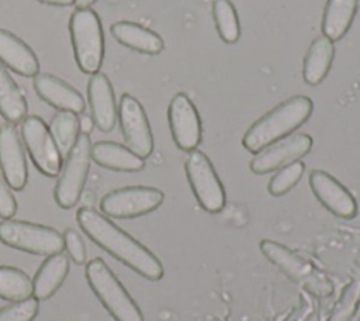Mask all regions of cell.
Instances as JSON below:
<instances>
[{"instance_id":"cell-15","label":"cell","mask_w":360,"mask_h":321,"mask_svg":"<svg viewBox=\"0 0 360 321\" xmlns=\"http://www.w3.org/2000/svg\"><path fill=\"white\" fill-rule=\"evenodd\" d=\"M0 169L13 190L25 187L28 179L25 155L18 132L10 122L0 125Z\"/></svg>"},{"instance_id":"cell-14","label":"cell","mask_w":360,"mask_h":321,"mask_svg":"<svg viewBox=\"0 0 360 321\" xmlns=\"http://www.w3.org/2000/svg\"><path fill=\"white\" fill-rule=\"evenodd\" d=\"M309 187L316 200L339 218L350 220L357 213L353 194L332 175L315 169L309 173Z\"/></svg>"},{"instance_id":"cell-10","label":"cell","mask_w":360,"mask_h":321,"mask_svg":"<svg viewBox=\"0 0 360 321\" xmlns=\"http://www.w3.org/2000/svg\"><path fill=\"white\" fill-rule=\"evenodd\" d=\"M21 137L37 169L51 177L59 175L62 155L44 120L38 115L25 117L21 122Z\"/></svg>"},{"instance_id":"cell-27","label":"cell","mask_w":360,"mask_h":321,"mask_svg":"<svg viewBox=\"0 0 360 321\" xmlns=\"http://www.w3.org/2000/svg\"><path fill=\"white\" fill-rule=\"evenodd\" d=\"M212 14L221 39L226 44H235L240 37V25L231 0H214Z\"/></svg>"},{"instance_id":"cell-34","label":"cell","mask_w":360,"mask_h":321,"mask_svg":"<svg viewBox=\"0 0 360 321\" xmlns=\"http://www.w3.org/2000/svg\"><path fill=\"white\" fill-rule=\"evenodd\" d=\"M97 0H75V4H76L77 8H87V7H90Z\"/></svg>"},{"instance_id":"cell-33","label":"cell","mask_w":360,"mask_h":321,"mask_svg":"<svg viewBox=\"0 0 360 321\" xmlns=\"http://www.w3.org/2000/svg\"><path fill=\"white\" fill-rule=\"evenodd\" d=\"M37 1L44 4H51V6H62V7L75 4V0H37Z\"/></svg>"},{"instance_id":"cell-2","label":"cell","mask_w":360,"mask_h":321,"mask_svg":"<svg viewBox=\"0 0 360 321\" xmlns=\"http://www.w3.org/2000/svg\"><path fill=\"white\" fill-rule=\"evenodd\" d=\"M314 104L307 96H294L260 117L242 138V145L252 153L284 139L300 128L312 114Z\"/></svg>"},{"instance_id":"cell-23","label":"cell","mask_w":360,"mask_h":321,"mask_svg":"<svg viewBox=\"0 0 360 321\" xmlns=\"http://www.w3.org/2000/svg\"><path fill=\"white\" fill-rule=\"evenodd\" d=\"M359 0H328L322 15V32L332 42L342 39L352 27Z\"/></svg>"},{"instance_id":"cell-25","label":"cell","mask_w":360,"mask_h":321,"mask_svg":"<svg viewBox=\"0 0 360 321\" xmlns=\"http://www.w3.org/2000/svg\"><path fill=\"white\" fill-rule=\"evenodd\" d=\"M32 296V280L22 270L0 266V298L20 301Z\"/></svg>"},{"instance_id":"cell-28","label":"cell","mask_w":360,"mask_h":321,"mask_svg":"<svg viewBox=\"0 0 360 321\" xmlns=\"http://www.w3.org/2000/svg\"><path fill=\"white\" fill-rule=\"evenodd\" d=\"M305 170V165L301 160H294L283 168H280L276 175L269 182L267 190L271 196L280 197L290 191L302 177Z\"/></svg>"},{"instance_id":"cell-30","label":"cell","mask_w":360,"mask_h":321,"mask_svg":"<svg viewBox=\"0 0 360 321\" xmlns=\"http://www.w3.org/2000/svg\"><path fill=\"white\" fill-rule=\"evenodd\" d=\"M63 248L76 265H82L86 260V248L80 235L75 229H66L63 232Z\"/></svg>"},{"instance_id":"cell-29","label":"cell","mask_w":360,"mask_h":321,"mask_svg":"<svg viewBox=\"0 0 360 321\" xmlns=\"http://www.w3.org/2000/svg\"><path fill=\"white\" fill-rule=\"evenodd\" d=\"M38 300L25 298L0 308V321H32L38 314Z\"/></svg>"},{"instance_id":"cell-11","label":"cell","mask_w":360,"mask_h":321,"mask_svg":"<svg viewBox=\"0 0 360 321\" xmlns=\"http://www.w3.org/2000/svg\"><path fill=\"white\" fill-rule=\"evenodd\" d=\"M118 120L128 148L142 159L148 158L153 151V137L142 104L131 94H122Z\"/></svg>"},{"instance_id":"cell-20","label":"cell","mask_w":360,"mask_h":321,"mask_svg":"<svg viewBox=\"0 0 360 321\" xmlns=\"http://www.w3.org/2000/svg\"><path fill=\"white\" fill-rule=\"evenodd\" d=\"M69 272V259L65 253L58 252L49 255L32 280V296L37 300H46L52 297L62 286Z\"/></svg>"},{"instance_id":"cell-7","label":"cell","mask_w":360,"mask_h":321,"mask_svg":"<svg viewBox=\"0 0 360 321\" xmlns=\"http://www.w3.org/2000/svg\"><path fill=\"white\" fill-rule=\"evenodd\" d=\"M184 169L193 194L201 208L211 214L219 213L225 207L226 196L208 156L198 149L190 151Z\"/></svg>"},{"instance_id":"cell-13","label":"cell","mask_w":360,"mask_h":321,"mask_svg":"<svg viewBox=\"0 0 360 321\" xmlns=\"http://www.w3.org/2000/svg\"><path fill=\"white\" fill-rule=\"evenodd\" d=\"M312 148V138L308 134H297L287 139L274 142L264 148L250 160L249 168L256 175L274 172L294 160H300Z\"/></svg>"},{"instance_id":"cell-16","label":"cell","mask_w":360,"mask_h":321,"mask_svg":"<svg viewBox=\"0 0 360 321\" xmlns=\"http://www.w3.org/2000/svg\"><path fill=\"white\" fill-rule=\"evenodd\" d=\"M32 84L37 94L49 106L75 114L84 111L86 104L82 94L65 80L51 73H37Z\"/></svg>"},{"instance_id":"cell-1","label":"cell","mask_w":360,"mask_h":321,"mask_svg":"<svg viewBox=\"0 0 360 321\" xmlns=\"http://www.w3.org/2000/svg\"><path fill=\"white\" fill-rule=\"evenodd\" d=\"M76 218L82 231L111 256L148 280L162 279L165 270L160 260L105 215L91 207H82Z\"/></svg>"},{"instance_id":"cell-21","label":"cell","mask_w":360,"mask_h":321,"mask_svg":"<svg viewBox=\"0 0 360 321\" xmlns=\"http://www.w3.org/2000/svg\"><path fill=\"white\" fill-rule=\"evenodd\" d=\"M91 159L101 168L118 172H138L145 166V160L141 156L129 148L111 141H100L91 145Z\"/></svg>"},{"instance_id":"cell-19","label":"cell","mask_w":360,"mask_h":321,"mask_svg":"<svg viewBox=\"0 0 360 321\" xmlns=\"http://www.w3.org/2000/svg\"><path fill=\"white\" fill-rule=\"evenodd\" d=\"M110 31L120 44L142 54L156 55L165 48L160 35L132 21H117L110 27Z\"/></svg>"},{"instance_id":"cell-26","label":"cell","mask_w":360,"mask_h":321,"mask_svg":"<svg viewBox=\"0 0 360 321\" xmlns=\"http://www.w3.org/2000/svg\"><path fill=\"white\" fill-rule=\"evenodd\" d=\"M49 131L60 155L66 156L79 137V118L75 113L58 111L51 120Z\"/></svg>"},{"instance_id":"cell-17","label":"cell","mask_w":360,"mask_h":321,"mask_svg":"<svg viewBox=\"0 0 360 321\" xmlns=\"http://www.w3.org/2000/svg\"><path fill=\"white\" fill-rule=\"evenodd\" d=\"M87 96L94 125L103 132H110L115 125L117 106L111 82L104 73L91 75L87 84Z\"/></svg>"},{"instance_id":"cell-18","label":"cell","mask_w":360,"mask_h":321,"mask_svg":"<svg viewBox=\"0 0 360 321\" xmlns=\"http://www.w3.org/2000/svg\"><path fill=\"white\" fill-rule=\"evenodd\" d=\"M0 63L25 77H34L39 70L34 51L7 30H0Z\"/></svg>"},{"instance_id":"cell-5","label":"cell","mask_w":360,"mask_h":321,"mask_svg":"<svg viewBox=\"0 0 360 321\" xmlns=\"http://www.w3.org/2000/svg\"><path fill=\"white\" fill-rule=\"evenodd\" d=\"M91 160V142L87 134H79L65 158L62 172L55 186V201L60 208H72L80 199Z\"/></svg>"},{"instance_id":"cell-12","label":"cell","mask_w":360,"mask_h":321,"mask_svg":"<svg viewBox=\"0 0 360 321\" xmlns=\"http://www.w3.org/2000/svg\"><path fill=\"white\" fill-rule=\"evenodd\" d=\"M169 127L176 145L190 152L201 142V120L193 101L184 93H177L167 108Z\"/></svg>"},{"instance_id":"cell-4","label":"cell","mask_w":360,"mask_h":321,"mask_svg":"<svg viewBox=\"0 0 360 321\" xmlns=\"http://www.w3.org/2000/svg\"><path fill=\"white\" fill-rule=\"evenodd\" d=\"M70 39L80 70L97 73L104 59V35L101 21L94 10L76 8L69 21Z\"/></svg>"},{"instance_id":"cell-8","label":"cell","mask_w":360,"mask_h":321,"mask_svg":"<svg viewBox=\"0 0 360 321\" xmlns=\"http://www.w3.org/2000/svg\"><path fill=\"white\" fill-rule=\"evenodd\" d=\"M260 251L273 265L307 290L316 296H326L330 293L332 286L329 280L318 272L312 263L298 256V253L292 252L287 246L276 241L263 239L260 241Z\"/></svg>"},{"instance_id":"cell-3","label":"cell","mask_w":360,"mask_h":321,"mask_svg":"<svg viewBox=\"0 0 360 321\" xmlns=\"http://www.w3.org/2000/svg\"><path fill=\"white\" fill-rule=\"evenodd\" d=\"M86 279L93 293L115 321H143L138 304L101 258L86 265Z\"/></svg>"},{"instance_id":"cell-9","label":"cell","mask_w":360,"mask_h":321,"mask_svg":"<svg viewBox=\"0 0 360 321\" xmlns=\"http://www.w3.org/2000/svg\"><path fill=\"white\" fill-rule=\"evenodd\" d=\"M165 194L148 186H128L107 193L101 201V211L112 218H135L155 211L163 203Z\"/></svg>"},{"instance_id":"cell-24","label":"cell","mask_w":360,"mask_h":321,"mask_svg":"<svg viewBox=\"0 0 360 321\" xmlns=\"http://www.w3.org/2000/svg\"><path fill=\"white\" fill-rule=\"evenodd\" d=\"M0 114L10 124L22 121L27 114L25 97L1 63H0Z\"/></svg>"},{"instance_id":"cell-22","label":"cell","mask_w":360,"mask_h":321,"mask_svg":"<svg viewBox=\"0 0 360 321\" xmlns=\"http://www.w3.org/2000/svg\"><path fill=\"white\" fill-rule=\"evenodd\" d=\"M333 56H335L333 42L325 35L315 38L309 45L307 55L304 58V68H302L304 82L309 86L319 84L329 73V69L333 62Z\"/></svg>"},{"instance_id":"cell-32","label":"cell","mask_w":360,"mask_h":321,"mask_svg":"<svg viewBox=\"0 0 360 321\" xmlns=\"http://www.w3.org/2000/svg\"><path fill=\"white\" fill-rule=\"evenodd\" d=\"M93 125H94V121L90 115L87 114H83L80 118H79V130L82 131V134H87L91 132L93 130Z\"/></svg>"},{"instance_id":"cell-6","label":"cell","mask_w":360,"mask_h":321,"mask_svg":"<svg viewBox=\"0 0 360 321\" xmlns=\"http://www.w3.org/2000/svg\"><path fill=\"white\" fill-rule=\"evenodd\" d=\"M0 241L14 249L34 255L62 252L63 237L53 228L20 220L0 222Z\"/></svg>"},{"instance_id":"cell-31","label":"cell","mask_w":360,"mask_h":321,"mask_svg":"<svg viewBox=\"0 0 360 321\" xmlns=\"http://www.w3.org/2000/svg\"><path fill=\"white\" fill-rule=\"evenodd\" d=\"M17 211V201L10 190V186L0 175V217L4 220L11 218Z\"/></svg>"}]
</instances>
